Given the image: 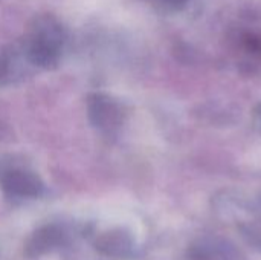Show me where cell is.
<instances>
[{
	"label": "cell",
	"instance_id": "1",
	"mask_svg": "<svg viewBox=\"0 0 261 260\" xmlns=\"http://www.w3.org/2000/svg\"><path fill=\"white\" fill-rule=\"evenodd\" d=\"M63 43L64 31L61 25L55 18L44 15L34 23L32 35L24 44V55L34 66L52 69L60 61Z\"/></svg>",
	"mask_w": 261,
	"mask_h": 260
},
{
	"label": "cell",
	"instance_id": "2",
	"mask_svg": "<svg viewBox=\"0 0 261 260\" xmlns=\"http://www.w3.org/2000/svg\"><path fill=\"white\" fill-rule=\"evenodd\" d=\"M87 115L93 127L102 132L116 130L124 121L121 104L106 93H92L87 100Z\"/></svg>",
	"mask_w": 261,
	"mask_h": 260
},
{
	"label": "cell",
	"instance_id": "3",
	"mask_svg": "<svg viewBox=\"0 0 261 260\" xmlns=\"http://www.w3.org/2000/svg\"><path fill=\"white\" fill-rule=\"evenodd\" d=\"M0 187L15 198H38L44 192L43 181L29 170L6 169L0 175Z\"/></svg>",
	"mask_w": 261,
	"mask_h": 260
},
{
	"label": "cell",
	"instance_id": "4",
	"mask_svg": "<svg viewBox=\"0 0 261 260\" xmlns=\"http://www.w3.org/2000/svg\"><path fill=\"white\" fill-rule=\"evenodd\" d=\"M66 233L58 225H43L35 230L24 244V256L29 259H37L61 245L66 244Z\"/></svg>",
	"mask_w": 261,
	"mask_h": 260
},
{
	"label": "cell",
	"instance_id": "5",
	"mask_svg": "<svg viewBox=\"0 0 261 260\" xmlns=\"http://www.w3.org/2000/svg\"><path fill=\"white\" fill-rule=\"evenodd\" d=\"M95 248L102 256L112 259H128L135 254V241L125 230L116 228L98 236Z\"/></svg>",
	"mask_w": 261,
	"mask_h": 260
},
{
	"label": "cell",
	"instance_id": "6",
	"mask_svg": "<svg viewBox=\"0 0 261 260\" xmlns=\"http://www.w3.org/2000/svg\"><path fill=\"white\" fill-rule=\"evenodd\" d=\"M188 260H232L231 250L217 241H200L188 251Z\"/></svg>",
	"mask_w": 261,
	"mask_h": 260
},
{
	"label": "cell",
	"instance_id": "7",
	"mask_svg": "<svg viewBox=\"0 0 261 260\" xmlns=\"http://www.w3.org/2000/svg\"><path fill=\"white\" fill-rule=\"evenodd\" d=\"M17 51L14 46H6L0 51V86L14 80L17 72Z\"/></svg>",
	"mask_w": 261,
	"mask_h": 260
},
{
	"label": "cell",
	"instance_id": "8",
	"mask_svg": "<svg viewBox=\"0 0 261 260\" xmlns=\"http://www.w3.org/2000/svg\"><path fill=\"white\" fill-rule=\"evenodd\" d=\"M164 5H167L168 8H173V9H182L184 6H187V3L190 0H162Z\"/></svg>",
	"mask_w": 261,
	"mask_h": 260
},
{
	"label": "cell",
	"instance_id": "9",
	"mask_svg": "<svg viewBox=\"0 0 261 260\" xmlns=\"http://www.w3.org/2000/svg\"><path fill=\"white\" fill-rule=\"evenodd\" d=\"M257 121H258V126H260L261 129V107L260 110H258V113H257Z\"/></svg>",
	"mask_w": 261,
	"mask_h": 260
}]
</instances>
